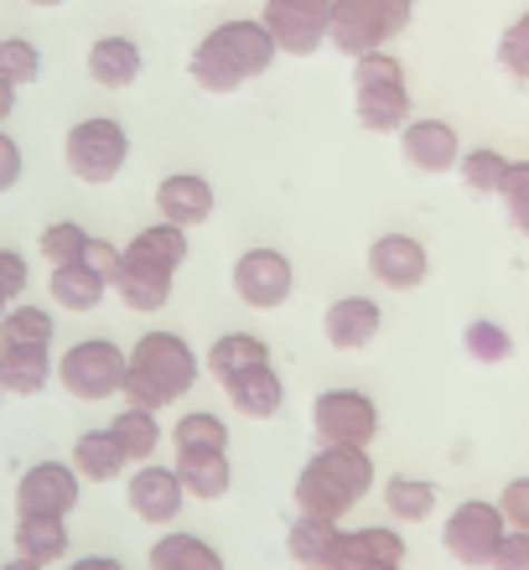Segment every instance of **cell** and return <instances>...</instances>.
Here are the masks:
<instances>
[{"instance_id":"23","label":"cell","mask_w":529,"mask_h":570,"mask_svg":"<svg viewBox=\"0 0 529 570\" xmlns=\"http://www.w3.org/2000/svg\"><path fill=\"white\" fill-rule=\"evenodd\" d=\"M47 296H52L58 312L84 316V312H99V306H105L109 281L78 259V265H58V271H47Z\"/></svg>"},{"instance_id":"10","label":"cell","mask_w":529,"mask_h":570,"mask_svg":"<svg viewBox=\"0 0 529 570\" xmlns=\"http://www.w3.org/2000/svg\"><path fill=\"white\" fill-rule=\"evenodd\" d=\"M503 534H509V524H503L499 503L468 498V503H457V509L447 513V524H441V550H447L457 566H493V550H499Z\"/></svg>"},{"instance_id":"14","label":"cell","mask_w":529,"mask_h":570,"mask_svg":"<svg viewBox=\"0 0 529 570\" xmlns=\"http://www.w3.org/2000/svg\"><path fill=\"white\" fill-rule=\"evenodd\" d=\"M369 275H374L384 291H421L425 275H431V255H425V244L415 239V234H379L374 244H369Z\"/></svg>"},{"instance_id":"39","label":"cell","mask_w":529,"mask_h":570,"mask_svg":"<svg viewBox=\"0 0 529 570\" xmlns=\"http://www.w3.org/2000/svg\"><path fill=\"white\" fill-rule=\"evenodd\" d=\"M503 218H509V228H515L519 239H529V161H515L509 166V181H503Z\"/></svg>"},{"instance_id":"22","label":"cell","mask_w":529,"mask_h":570,"mask_svg":"<svg viewBox=\"0 0 529 570\" xmlns=\"http://www.w3.org/2000/svg\"><path fill=\"white\" fill-rule=\"evenodd\" d=\"M58 379V358L52 347H0V384L16 400H37Z\"/></svg>"},{"instance_id":"31","label":"cell","mask_w":529,"mask_h":570,"mask_svg":"<svg viewBox=\"0 0 529 570\" xmlns=\"http://www.w3.org/2000/svg\"><path fill=\"white\" fill-rule=\"evenodd\" d=\"M337 540H343V524H333V519H306V513H296V524H291L286 534V550L296 566L306 570H327V560H333Z\"/></svg>"},{"instance_id":"51","label":"cell","mask_w":529,"mask_h":570,"mask_svg":"<svg viewBox=\"0 0 529 570\" xmlns=\"http://www.w3.org/2000/svg\"><path fill=\"white\" fill-rule=\"evenodd\" d=\"M6 312H11V301H6V296H0V316H6Z\"/></svg>"},{"instance_id":"24","label":"cell","mask_w":529,"mask_h":570,"mask_svg":"<svg viewBox=\"0 0 529 570\" xmlns=\"http://www.w3.org/2000/svg\"><path fill=\"white\" fill-rule=\"evenodd\" d=\"M255 363H271V343L255 337V332H224V337H213L208 353H203V374L213 384H224V379L244 374V368H255Z\"/></svg>"},{"instance_id":"26","label":"cell","mask_w":529,"mask_h":570,"mask_svg":"<svg viewBox=\"0 0 529 570\" xmlns=\"http://www.w3.org/2000/svg\"><path fill=\"white\" fill-rule=\"evenodd\" d=\"M16 556L37 560V566H58L68 560V519H47V513H16Z\"/></svg>"},{"instance_id":"7","label":"cell","mask_w":529,"mask_h":570,"mask_svg":"<svg viewBox=\"0 0 529 570\" xmlns=\"http://www.w3.org/2000/svg\"><path fill=\"white\" fill-rule=\"evenodd\" d=\"M125 363L130 353L115 337H78L74 347L58 353V384L84 405H99L125 390Z\"/></svg>"},{"instance_id":"33","label":"cell","mask_w":529,"mask_h":570,"mask_svg":"<svg viewBox=\"0 0 529 570\" xmlns=\"http://www.w3.org/2000/svg\"><path fill=\"white\" fill-rule=\"evenodd\" d=\"M125 249H130V255H140V259H156V265H167V271H182V265H187V255H193V234H187V228H177V224H167V218H156V224L140 228Z\"/></svg>"},{"instance_id":"28","label":"cell","mask_w":529,"mask_h":570,"mask_svg":"<svg viewBox=\"0 0 529 570\" xmlns=\"http://www.w3.org/2000/svg\"><path fill=\"white\" fill-rule=\"evenodd\" d=\"M74 472L84 482H115L130 472V456L120 451V441H115V431L109 425H99V431H84L74 441Z\"/></svg>"},{"instance_id":"45","label":"cell","mask_w":529,"mask_h":570,"mask_svg":"<svg viewBox=\"0 0 529 570\" xmlns=\"http://www.w3.org/2000/svg\"><path fill=\"white\" fill-rule=\"evenodd\" d=\"M120 249H125V244L99 239V234H94L89 249H84V265H89V271H99L105 281H115V271H120Z\"/></svg>"},{"instance_id":"53","label":"cell","mask_w":529,"mask_h":570,"mask_svg":"<svg viewBox=\"0 0 529 570\" xmlns=\"http://www.w3.org/2000/svg\"><path fill=\"white\" fill-rule=\"evenodd\" d=\"M0 400H6V384H0Z\"/></svg>"},{"instance_id":"21","label":"cell","mask_w":529,"mask_h":570,"mask_svg":"<svg viewBox=\"0 0 529 570\" xmlns=\"http://www.w3.org/2000/svg\"><path fill=\"white\" fill-rule=\"evenodd\" d=\"M218 390L228 394V405L239 410L244 421H275L286 410V379L275 374V363H255V368L224 379Z\"/></svg>"},{"instance_id":"36","label":"cell","mask_w":529,"mask_h":570,"mask_svg":"<svg viewBox=\"0 0 529 570\" xmlns=\"http://www.w3.org/2000/svg\"><path fill=\"white\" fill-rule=\"evenodd\" d=\"M462 353H468L472 363H483V368H499V363L515 358V337H509V327H503V322L478 316V322H468V327H462Z\"/></svg>"},{"instance_id":"41","label":"cell","mask_w":529,"mask_h":570,"mask_svg":"<svg viewBox=\"0 0 529 570\" xmlns=\"http://www.w3.org/2000/svg\"><path fill=\"white\" fill-rule=\"evenodd\" d=\"M27 285H31V265L21 249H6L0 244V296L6 301H21L27 296Z\"/></svg>"},{"instance_id":"2","label":"cell","mask_w":529,"mask_h":570,"mask_svg":"<svg viewBox=\"0 0 529 570\" xmlns=\"http://www.w3.org/2000/svg\"><path fill=\"white\" fill-rule=\"evenodd\" d=\"M130 363H125V390L120 400L136 410H172L182 405L187 394L197 390V353L193 343L172 327H156V332H140L136 347H125Z\"/></svg>"},{"instance_id":"37","label":"cell","mask_w":529,"mask_h":570,"mask_svg":"<svg viewBox=\"0 0 529 570\" xmlns=\"http://www.w3.org/2000/svg\"><path fill=\"white\" fill-rule=\"evenodd\" d=\"M89 228L74 224V218H58V224L42 228V239H37V255L47 259V271H58V265H78L84 249H89Z\"/></svg>"},{"instance_id":"50","label":"cell","mask_w":529,"mask_h":570,"mask_svg":"<svg viewBox=\"0 0 529 570\" xmlns=\"http://www.w3.org/2000/svg\"><path fill=\"white\" fill-rule=\"evenodd\" d=\"M515 27H519V31H525V37H529V6H525V11H519V21H515Z\"/></svg>"},{"instance_id":"34","label":"cell","mask_w":529,"mask_h":570,"mask_svg":"<svg viewBox=\"0 0 529 570\" xmlns=\"http://www.w3.org/2000/svg\"><path fill=\"white\" fill-rule=\"evenodd\" d=\"M509 166H515V156H503L499 146H468L462 150V161H457V177H462L468 193L499 197L503 181H509Z\"/></svg>"},{"instance_id":"30","label":"cell","mask_w":529,"mask_h":570,"mask_svg":"<svg viewBox=\"0 0 529 570\" xmlns=\"http://www.w3.org/2000/svg\"><path fill=\"white\" fill-rule=\"evenodd\" d=\"M441 503V488L431 478H405V472H394L384 482V513H390L394 524H425Z\"/></svg>"},{"instance_id":"3","label":"cell","mask_w":529,"mask_h":570,"mask_svg":"<svg viewBox=\"0 0 529 570\" xmlns=\"http://www.w3.org/2000/svg\"><path fill=\"white\" fill-rule=\"evenodd\" d=\"M374 456L369 446H317L306 456V466L296 472V513L306 519H333L343 524L363 498L374 493Z\"/></svg>"},{"instance_id":"25","label":"cell","mask_w":529,"mask_h":570,"mask_svg":"<svg viewBox=\"0 0 529 570\" xmlns=\"http://www.w3.org/2000/svg\"><path fill=\"white\" fill-rule=\"evenodd\" d=\"M177 478L187 488V498L197 503H213L234 488V466H228V451H177Z\"/></svg>"},{"instance_id":"19","label":"cell","mask_w":529,"mask_h":570,"mask_svg":"<svg viewBox=\"0 0 529 570\" xmlns=\"http://www.w3.org/2000/svg\"><path fill=\"white\" fill-rule=\"evenodd\" d=\"M369 566H405V534L394 524L343 529L327 570H369Z\"/></svg>"},{"instance_id":"32","label":"cell","mask_w":529,"mask_h":570,"mask_svg":"<svg viewBox=\"0 0 529 570\" xmlns=\"http://www.w3.org/2000/svg\"><path fill=\"white\" fill-rule=\"evenodd\" d=\"M58 322L37 301H11V312L0 316V347H52Z\"/></svg>"},{"instance_id":"42","label":"cell","mask_w":529,"mask_h":570,"mask_svg":"<svg viewBox=\"0 0 529 570\" xmlns=\"http://www.w3.org/2000/svg\"><path fill=\"white\" fill-rule=\"evenodd\" d=\"M503 513V524L509 529H525L529 534V478H515V482H503V493L493 498Z\"/></svg>"},{"instance_id":"52","label":"cell","mask_w":529,"mask_h":570,"mask_svg":"<svg viewBox=\"0 0 529 570\" xmlns=\"http://www.w3.org/2000/svg\"><path fill=\"white\" fill-rule=\"evenodd\" d=\"M369 570H405V566H369Z\"/></svg>"},{"instance_id":"38","label":"cell","mask_w":529,"mask_h":570,"mask_svg":"<svg viewBox=\"0 0 529 570\" xmlns=\"http://www.w3.org/2000/svg\"><path fill=\"white\" fill-rule=\"evenodd\" d=\"M0 78H11L16 89H27L42 78V47L31 37H0Z\"/></svg>"},{"instance_id":"49","label":"cell","mask_w":529,"mask_h":570,"mask_svg":"<svg viewBox=\"0 0 529 570\" xmlns=\"http://www.w3.org/2000/svg\"><path fill=\"white\" fill-rule=\"evenodd\" d=\"M27 6H37V11H52V6H62V0H27Z\"/></svg>"},{"instance_id":"1","label":"cell","mask_w":529,"mask_h":570,"mask_svg":"<svg viewBox=\"0 0 529 570\" xmlns=\"http://www.w3.org/2000/svg\"><path fill=\"white\" fill-rule=\"evenodd\" d=\"M275 58H281V47L259 16H228L208 37H197V47L187 52V78L203 94H239L244 83L271 73Z\"/></svg>"},{"instance_id":"8","label":"cell","mask_w":529,"mask_h":570,"mask_svg":"<svg viewBox=\"0 0 529 570\" xmlns=\"http://www.w3.org/2000/svg\"><path fill=\"white\" fill-rule=\"evenodd\" d=\"M234 296L249 306V312H281L291 296H296V265L291 255H281L275 244H249L234 271H228Z\"/></svg>"},{"instance_id":"12","label":"cell","mask_w":529,"mask_h":570,"mask_svg":"<svg viewBox=\"0 0 529 570\" xmlns=\"http://www.w3.org/2000/svg\"><path fill=\"white\" fill-rule=\"evenodd\" d=\"M125 503L136 513L140 524L151 529H172L187 509V488H182L177 466L167 462H146V466H130V478H125Z\"/></svg>"},{"instance_id":"20","label":"cell","mask_w":529,"mask_h":570,"mask_svg":"<svg viewBox=\"0 0 529 570\" xmlns=\"http://www.w3.org/2000/svg\"><path fill=\"white\" fill-rule=\"evenodd\" d=\"M89 78L99 89L120 94V89H136V78L146 73V52H140L136 37H125V31H109V37H94L89 58H84Z\"/></svg>"},{"instance_id":"6","label":"cell","mask_w":529,"mask_h":570,"mask_svg":"<svg viewBox=\"0 0 529 570\" xmlns=\"http://www.w3.org/2000/svg\"><path fill=\"white\" fill-rule=\"evenodd\" d=\"M415 0H333V21H327V47H337L343 58H363L390 47L394 37H405Z\"/></svg>"},{"instance_id":"17","label":"cell","mask_w":529,"mask_h":570,"mask_svg":"<svg viewBox=\"0 0 529 570\" xmlns=\"http://www.w3.org/2000/svg\"><path fill=\"white\" fill-rule=\"evenodd\" d=\"M384 332V306L374 296H337L327 312H322V337L337 353H363Z\"/></svg>"},{"instance_id":"5","label":"cell","mask_w":529,"mask_h":570,"mask_svg":"<svg viewBox=\"0 0 529 570\" xmlns=\"http://www.w3.org/2000/svg\"><path fill=\"white\" fill-rule=\"evenodd\" d=\"M62 166L84 187H109L130 166V130L115 115H84L62 136Z\"/></svg>"},{"instance_id":"46","label":"cell","mask_w":529,"mask_h":570,"mask_svg":"<svg viewBox=\"0 0 529 570\" xmlns=\"http://www.w3.org/2000/svg\"><path fill=\"white\" fill-rule=\"evenodd\" d=\"M62 570H125L115 556H78V560H68Z\"/></svg>"},{"instance_id":"27","label":"cell","mask_w":529,"mask_h":570,"mask_svg":"<svg viewBox=\"0 0 529 570\" xmlns=\"http://www.w3.org/2000/svg\"><path fill=\"white\" fill-rule=\"evenodd\" d=\"M146 566L151 570H228L224 556H218V544H208L203 534H187V529L156 534Z\"/></svg>"},{"instance_id":"47","label":"cell","mask_w":529,"mask_h":570,"mask_svg":"<svg viewBox=\"0 0 529 570\" xmlns=\"http://www.w3.org/2000/svg\"><path fill=\"white\" fill-rule=\"evenodd\" d=\"M16 94H21V89H16L11 78H0V125L16 115Z\"/></svg>"},{"instance_id":"4","label":"cell","mask_w":529,"mask_h":570,"mask_svg":"<svg viewBox=\"0 0 529 570\" xmlns=\"http://www.w3.org/2000/svg\"><path fill=\"white\" fill-rule=\"evenodd\" d=\"M353 120L369 136H400L415 120L410 115L405 62L394 58V47H379V52L353 58Z\"/></svg>"},{"instance_id":"15","label":"cell","mask_w":529,"mask_h":570,"mask_svg":"<svg viewBox=\"0 0 529 570\" xmlns=\"http://www.w3.org/2000/svg\"><path fill=\"white\" fill-rule=\"evenodd\" d=\"M109 291L120 296L125 312L156 316V312H167L172 291H177V271H167V265H156V259H140V255H130V249H120V271H115Z\"/></svg>"},{"instance_id":"48","label":"cell","mask_w":529,"mask_h":570,"mask_svg":"<svg viewBox=\"0 0 529 570\" xmlns=\"http://www.w3.org/2000/svg\"><path fill=\"white\" fill-rule=\"evenodd\" d=\"M0 570H47V566H37V560H27V556H11Z\"/></svg>"},{"instance_id":"11","label":"cell","mask_w":529,"mask_h":570,"mask_svg":"<svg viewBox=\"0 0 529 570\" xmlns=\"http://www.w3.org/2000/svg\"><path fill=\"white\" fill-rule=\"evenodd\" d=\"M259 21H265V31L275 37L281 58H312V52L327 47L333 0H265Z\"/></svg>"},{"instance_id":"43","label":"cell","mask_w":529,"mask_h":570,"mask_svg":"<svg viewBox=\"0 0 529 570\" xmlns=\"http://www.w3.org/2000/svg\"><path fill=\"white\" fill-rule=\"evenodd\" d=\"M493 570H529V534L525 529H509L493 550Z\"/></svg>"},{"instance_id":"29","label":"cell","mask_w":529,"mask_h":570,"mask_svg":"<svg viewBox=\"0 0 529 570\" xmlns=\"http://www.w3.org/2000/svg\"><path fill=\"white\" fill-rule=\"evenodd\" d=\"M109 431H115L120 451L130 456V466L156 462V451H161V441H167V425H161V415H156V410H136V405L115 410Z\"/></svg>"},{"instance_id":"16","label":"cell","mask_w":529,"mask_h":570,"mask_svg":"<svg viewBox=\"0 0 529 570\" xmlns=\"http://www.w3.org/2000/svg\"><path fill=\"white\" fill-rule=\"evenodd\" d=\"M394 140H400L405 166H415L421 177H447V171H457L462 150H468L452 120H410Z\"/></svg>"},{"instance_id":"40","label":"cell","mask_w":529,"mask_h":570,"mask_svg":"<svg viewBox=\"0 0 529 570\" xmlns=\"http://www.w3.org/2000/svg\"><path fill=\"white\" fill-rule=\"evenodd\" d=\"M493 62H499L503 73L515 78L519 89H529V37L519 27H503L499 47H493Z\"/></svg>"},{"instance_id":"9","label":"cell","mask_w":529,"mask_h":570,"mask_svg":"<svg viewBox=\"0 0 529 570\" xmlns=\"http://www.w3.org/2000/svg\"><path fill=\"white\" fill-rule=\"evenodd\" d=\"M312 431H317V446H374L379 435L374 394L353 390V384L322 390L312 400Z\"/></svg>"},{"instance_id":"35","label":"cell","mask_w":529,"mask_h":570,"mask_svg":"<svg viewBox=\"0 0 529 570\" xmlns=\"http://www.w3.org/2000/svg\"><path fill=\"white\" fill-rule=\"evenodd\" d=\"M167 441L177 451H228V421L213 410H182Z\"/></svg>"},{"instance_id":"18","label":"cell","mask_w":529,"mask_h":570,"mask_svg":"<svg viewBox=\"0 0 529 570\" xmlns=\"http://www.w3.org/2000/svg\"><path fill=\"white\" fill-rule=\"evenodd\" d=\"M213 208H218V193H213V181L197 177V171H172V177H161V187H156V218H167V224L187 228V234L208 224Z\"/></svg>"},{"instance_id":"13","label":"cell","mask_w":529,"mask_h":570,"mask_svg":"<svg viewBox=\"0 0 529 570\" xmlns=\"http://www.w3.org/2000/svg\"><path fill=\"white\" fill-rule=\"evenodd\" d=\"M84 478L74 462H31L16 478V513H47V519H68L78 509Z\"/></svg>"},{"instance_id":"44","label":"cell","mask_w":529,"mask_h":570,"mask_svg":"<svg viewBox=\"0 0 529 570\" xmlns=\"http://www.w3.org/2000/svg\"><path fill=\"white\" fill-rule=\"evenodd\" d=\"M27 171V156H21V140L6 136V125H0V193H11L16 181Z\"/></svg>"}]
</instances>
